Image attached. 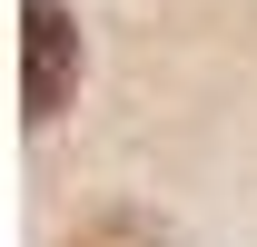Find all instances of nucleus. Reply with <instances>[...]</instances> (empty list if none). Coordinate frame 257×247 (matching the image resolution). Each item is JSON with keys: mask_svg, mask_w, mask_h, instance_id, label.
Listing matches in <instances>:
<instances>
[{"mask_svg": "<svg viewBox=\"0 0 257 247\" xmlns=\"http://www.w3.org/2000/svg\"><path fill=\"white\" fill-rule=\"evenodd\" d=\"M20 40H30V60H20V109L30 119H60V99L79 89V30H69L60 0H20Z\"/></svg>", "mask_w": 257, "mask_h": 247, "instance_id": "1", "label": "nucleus"}]
</instances>
